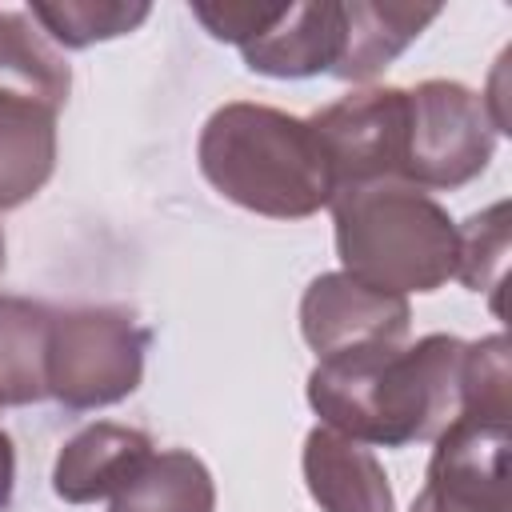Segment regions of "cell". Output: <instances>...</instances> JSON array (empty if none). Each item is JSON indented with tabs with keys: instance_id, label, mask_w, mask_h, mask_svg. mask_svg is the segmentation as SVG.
Segmentation results:
<instances>
[{
	"instance_id": "obj_13",
	"label": "cell",
	"mask_w": 512,
	"mask_h": 512,
	"mask_svg": "<svg viewBox=\"0 0 512 512\" xmlns=\"http://www.w3.org/2000/svg\"><path fill=\"white\" fill-rule=\"evenodd\" d=\"M344 8V48L332 68L340 80H372L384 72L436 16L440 4H372V0H340Z\"/></svg>"
},
{
	"instance_id": "obj_6",
	"label": "cell",
	"mask_w": 512,
	"mask_h": 512,
	"mask_svg": "<svg viewBox=\"0 0 512 512\" xmlns=\"http://www.w3.org/2000/svg\"><path fill=\"white\" fill-rule=\"evenodd\" d=\"M308 124L328 160L336 192L372 180H400L408 140V88L352 92L316 112Z\"/></svg>"
},
{
	"instance_id": "obj_10",
	"label": "cell",
	"mask_w": 512,
	"mask_h": 512,
	"mask_svg": "<svg viewBox=\"0 0 512 512\" xmlns=\"http://www.w3.org/2000/svg\"><path fill=\"white\" fill-rule=\"evenodd\" d=\"M152 436L128 424H88L80 428L56 456L52 488L68 504L112 500L152 456Z\"/></svg>"
},
{
	"instance_id": "obj_5",
	"label": "cell",
	"mask_w": 512,
	"mask_h": 512,
	"mask_svg": "<svg viewBox=\"0 0 512 512\" xmlns=\"http://www.w3.org/2000/svg\"><path fill=\"white\" fill-rule=\"evenodd\" d=\"M496 148V128L480 92L456 80H424L408 88V140L400 180L412 188H464Z\"/></svg>"
},
{
	"instance_id": "obj_8",
	"label": "cell",
	"mask_w": 512,
	"mask_h": 512,
	"mask_svg": "<svg viewBox=\"0 0 512 512\" xmlns=\"http://www.w3.org/2000/svg\"><path fill=\"white\" fill-rule=\"evenodd\" d=\"M408 320V296L368 288L348 272L316 276L300 300V332L316 360L376 344H400L408 336Z\"/></svg>"
},
{
	"instance_id": "obj_7",
	"label": "cell",
	"mask_w": 512,
	"mask_h": 512,
	"mask_svg": "<svg viewBox=\"0 0 512 512\" xmlns=\"http://www.w3.org/2000/svg\"><path fill=\"white\" fill-rule=\"evenodd\" d=\"M508 420L456 416L432 448L412 512H512L508 500Z\"/></svg>"
},
{
	"instance_id": "obj_3",
	"label": "cell",
	"mask_w": 512,
	"mask_h": 512,
	"mask_svg": "<svg viewBox=\"0 0 512 512\" xmlns=\"http://www.w3.org/2000/svg\"><path fill=\"white\" fill-rule=\"evenodd\" d=\"M340 272L380 292H436L456 276L460 232L444 204L404 180L340 188L332 200Z\"/></svg>"
},
{
	"instance_id": "obj_1",
	"label": "cell",
	"mask_w": 512,
	"mask_h": 512,
	"mask_svg": "<svg viewBox=\"0 0 512 512\" xmlns=\"http://www.w3.org/2000/svg\"><path fill=\"white\" fill-rule=\"evenodd\" d=\"M460 360L464 340L448 332L324 356L308 372V404L324 428L368 448L436 440L460 412Z\"/></svg>"
},
{
	"instance_id": "obj_17",
	"label": "cell",
	"mask_w": 512,
	"mask_h": 512,
	"mask_svg": "<svg viewBox=\"0 0 512 512\" xmlns=\"http://www.w3.org/2000/svg\"><path fill=\"white\" fill-rule=\"evenodd\" d=\"M152 4L144 0H36L28 16L56 48H88L136 32L148 20Z\"/></svg>"
},
{
	"instance_id": "obj_19",
	"label": "cell",
	"mask_w": 512,
	"mask_h": 512,
	"mask_svg": "<svg viewBox=\"0 0 512 512\" xmlns=\"http://www.w3.org/2000/svg\"><path fill=\"white\" fill-rule=\"evenodd\" d=\"M456 416H480V420H508L512 424V360H508V336H484L476 344H464L460 360V412Z\"/></svg>"
},
{
	"instance_id": "obj_11",
	"label": "cell",
	"mask_w": 512,
	"mask_h": 512,
	"mask_svg": "<svg viewBox=\"0 0 512 512\" xmlns=\"http://www.w3.org/2000/svg\"><path fill=\"white\" fill-rule=\"evenodd\" d=\"M304 484L320 512H392V484L368 444H356L324 424L304 440Z\"/></svg>"
},
{
	"instance_id": "obj_4",
	"label": "cell",
	"mask_w": 512,
	"mask_h": 512,
	"mask_svg": "<svg viewBox=\"0 0 512 512\" xmlns=\"http://www.w3.org/2000/svg\"><path fill=\"white\" fill-rule=\"evenodd\" d=\"M148 328L124 308L52 312L48 396L68 412H96L128 400L144 380Z\"/></svg>"
},
{
	"instance_id": "obj_20",
	"label": "cell",
	"mask_w": 512,
	"mask_h": 512,
	"mask_svg": "<svg viewBox=\"0 0 512 512\" xmlns=\"http://www.w3.org/2000/svg\"><path fill=\"white\" fill-rule=\"evenodd\" d=\"M12 492H16V448L12 436L0 428V512L12 504Z\"/></svg>"
},
{
	"instance_id": "obj_15",
	"label": "cell",
	"mask_w": 512,
	"mask_h": 512,
	"mask_svg": "<svg viewBox=\"0 0 512 512\" xmlns=\"http://www.w3.org/2000/svg\"><path fill=\"white\" fill-rule=\"evenodd\" d=\"M108 512H216V484L200 456L184 448L152 452L108 500Z\"/></svg>"
},
{
	"instance_id": "obj_21",
	"label": "cell",
	"mask_w": 512,
	"mask_h": 512,
	"mask_svg": "<svg viewBox=\"0 0 512 512\" xmlns=\"http://www.w3.org/2000/svg\"><path fill=\"white\" fill-rule=\"evenodd\" d=\"M0 272H4V228H0Z\"/></svg>"
},
{
	"instance_id": "obj_18",
	"label": "cell",
	"mask_w": 512,
	"mask_h": 512,
	"mask_svg": "<svg viewBox=\"0 0 512 512\" xmlns=\"http://www.w3.org/2000/svg\"><path fill=\"white\" fill-rule=\"evenodd\" d=\"M460 232V260H456V276L472 288V292H488L492 312H504L500 288H504V268H508V200H496L492 208L468 216L464 224H456Z\"/></svg>"
},
{
	"instance_id": "obj_9",
	"label": "cell",
	"mask_w": 512,
	"mask_h": 512,
	"mask_svg": "<svg viewBox=\"0 0 512 512\" xmlns=\"http://www.w3.org/2000/svg\"><path fill=\"white\" fill-rule=\"evenodd\" d=\"M344 48V8L340 0L320 4H276L272 20L240 44L244 68L272 80H308L332 72Z\"/></svg>"
},
{
	"instance_id": "obj_2",
	"label": "cell",
	"mask_w": 512,
	"mask_h": 512,
	"mask_svg": "<svg viewBox=\"0 0 512 512\" xmlns=\"http://www.w3.org/2000/svg\"><path fill=\"white\" fill-rule=\"evenodd\" d=\"M196 160L224 200L272 220L316 216L336 192L312 124L252 100L220 104L204 120Z\"/></svg>"
},
{
	"instance_id": "obj_14",
	"label": "cell",
	"mask_w": 512,
	"mask_h": 512,
	"mask_svg": "<svg viewBox=\"0 0 512 512\" xmlns=\"http://www.w3.org/2000/svg\"><path fill=\"white\" fill-rule=\"evenodd\" d=\"M52 312L28 296H0V408H24L48 396Z\"/></svg>"
},
{
	"instance_id": "obj_16",
	"label": "cell",
	"mask_w": 512,
	"mask_h": 512,
	"mask_svg": "<svg viewBox=\"0 0 512 512\" xmlns=\"http://www.w3.org/2000/svg\"><path fill=\"white\" fill-rule=\"evenodd\" d=\"M0 88L36 96L52 108H64L68 100L72 72L28 8H0Z\"/></svg>"
},
{
	"instance_id": "obj_12",
	"label": "cell",
	"mask_w": 512,
	"mask_h": 512,
	"mask_svg": "<svg viewBox=\"0 0 512 512\" xmlns=\"http://www.w3.org/2000/svg\"><path fill=\"white\" fill-rule=\"evenodd\" d=\"M52 104L0 88V212L28 204L56 168Z\"/></svg>"
}]
</instances>
